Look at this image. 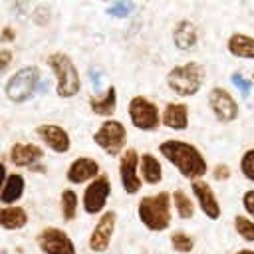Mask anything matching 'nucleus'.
I'll use <instances>...</instances> for the list:
<instances>
[{"instance_id":"4468645a","label":"nucleus","mask_w":254,"mask_h":254,"mask_svg":"<svg viewBox=\"0 0 254 254\" xmlns=\"http://www.w3.org/2000/svg\"><path fill=\"white\" fill-rule=\"evenodd\" d=\"M190 190H192V196L200 208V212L210 218V220H218L220 214H222V208H220V202L212 190V187L206 183V181H192L190 183Z\"/></svg>"},{"instance_id":"a211bd4d","label":"nucleus","mask_w":254,"mask_h":254,"mask_svg":"<svg viewBox=\"0 0 254 254\" xmlns=\"http://www.w3.org/2000/svg\"><path fill=\"white\" fill-rule=\"evenodd\" d=\"M87 105H89L91 113H95L99 117H105V119H111V115L117 109V89H115V85H109L99 95H91L87 99Z\"/></svg>"},{"instance_id":"b1692460","label":"nucleus","mask_w":254,"mask_h":254,"mask_svg":"<svg viewBox=\"0 0 254 254\" xmlns=\"http://www.w3.org/2000/svg\"><path fill=\"white\" fill-rule=\"evenodd\" d=\"M77 210H79L77 192L73 189H64L62 194H60V214H62V218L65 222H71V220H75Z\"/></svg>"},{"instance_id":"4be33fe9","label":"nucleus","mask_w":254,"mask_h":254,"mask_svg":"<svg viewBox=\"0 0 254 254\" xmlns=\"http://www.w3.org/2000/svg\"><path fill=\"white\" fill-rule=\"evenodd\" d=\"M226 50L234 58L254 60V36H248V34H242V32H234L226 40Z\"/></svg>"},{"instance_id":"412c9836","label":"nucleus","mask_w":254,"mask_h":254,"mask_svg":"<svg viewBox=\"0 0 254 254\" xmlns=\"http://www.w3.org/2000/svg\"><path fill=\"white\" fill-rule=\"evenodd\" d=\"M139 177L147 185H159L163 181V165L153 153L139 155Z\"/></svg>"},{"instance_id":"423d86ee","label":"nucleus","mask_w":254,"mask_h":254,"mask_svg":"<svg viewBox=\"0 0 254 254\" xmlns=\"http://www.w3.org/2000/svg\"><path fill=\"white\" fill-rule=\"evenodd\" d=\"M93 143L109 157H119L127 147V129L119 119H103L93 133Z\"/></svg>"},{"instance_id":"2f4dec72","label":"nucleus","mask_w":254,"mask_h":254,"mask_svg":"<svg viewBox=\"0 0 254 254\" xmlns=\"http://www.w3.org/2000/svg\"><path fill=\"white\" fill-rule=\"evenodd\" d=\"M0 40H2V42H12V40H16V32H14V28L6 26V28L2 30V34H0Z\"/></svg>"},{"instance_id":"a878e982","label":"nucleus","mask_w":254,"mask_h":254,"mask_svg":"<svg viewBox=\"0 0 254 254\" xmlns=\"http://www.w3.org/2000/svg\"><path fill=\"white\" fill-rule=\"evenodd\" d=\"M171 248L179 254H189V252L194 250V238L189 232L177 230V232L171 234Z\"/></svg>"},{"instance_id":"7c9ffc66","label":"nucleus","mask_w":254,"mask_h":254,"mask_svg":"<svg viewBox=\"0 0 254 254\" xmlns=\"http://www.w3.org/2000/svg\"><path fill=\"white\" fill-rule=\"evenodd\" d=\"M14 62V52L8 48H0V73H4Z\"/></svg>"},{"instance_id":"dca6fc26","label":"nucleus","mask_w":254,"mask_h":254,"mask_svg":"<svg viewBox=\"0 0 254 254\" xmlns=\"http://www.w3.org/2000/svg\"><path fill=\"white\" fill-rule=\"evenodd\" d=\"M8 159L18 169L34 167L38 161L44 159V149L40 145H36V143H14L10 147Z\"/></svg>"},{"instance_id":"39448f33","label":"nucleus","mask_w":254,"mask_h":254,"mask_svg":"<svg viewBox=\"0 0 254 254\" xmlns=\"http://www.w3.org/2000/svg\"><path fill=\"white\" fill-rule=\"evenodd\" d=\"M40 79H42V73L36 65L20 67L16 73L8 77L4 85V93L12 103H26L36 95Z\"/></svg>"},{"instance_id":"6ab92c4d","label":"nucleus","mask_w":254,"mask_h":254,"mask_svg":"<svg viewBox=\"0 0 254 254\" xmlns=\"http://www.w3.org/2000/svg\"><path fill=\"white\" fill-rule=\"evenodd\" d=\"M173 44L175 48L187 52L198 44V28L190 20H181L173 28Z\"/></svg>"},{"instance_id":"aec40b11","label":"nucleus","mask_w":254,"mask_h":254,"mask_svg":"<svg viewBox=\"0 0 254 254\" xmlns=\"http://www.w3.org/2000/svg\"><path fill=\"white\" fill-rule=\"evenodd\" d=\"M24 190H26V179H24V175H20V173H8L6 183L2 187V192H0V202L4 206H12V204L20 202V198L24 196Z\"/></svg>"},{"instance_id":"f8f14e48","label":"nucleus","mask_w":254,"mask_h":254,"mask_svg":"<svg viewBox=\"0 0 254 254\" xmlns=\"http://www.w3.org/2000/svg\"><path fill=\"white\" fill-rule=\"evenodd\" d=\"M208 107L220 123H230L238 117L240 107L234 95L224 87H212L208 91Z\"/></svg>"},{"instance_id":"bb28decb","label":"nucleus","mask_w":254,"mask_h":254,"mask_svg":"<svg viewBox=\"0 0 254 254\" xmlns=\"http://www.w3.org/2000/svg\"><path fill=\"white\" fill-rule=\"evenodd\" d=\"M234 230L236 234L246 240V242H254V220L244 216V214H238L234 216Z\"/></svg>"},{"instance_id":"9d476101","label":"nucleus","mask_w":254,"mask_h":254,"mask_svg":"<svg viewBox=\"0 0 254 254\" xmlns=\"http://www.w3.org/2000/svg\"><path fill=\"white\" fill-rule=\"evenodd\" d=\"M119 183L127 194H137L143 187L139 177V153L131 147L119 155Z\"/></svg>"},{"instance_id":"c85d7f7f","label":"nucleus","mask_w":254,"mask_h":254,"mask_svg":"<svg viewBox=\"0 0 254 254\" xmlns=\"http://www.w3.org/2000/svg\"><path fill=\"white\" fill-rule=\"evenodd\" d=\"M242 206H244L248 218L254 220V189H250V190H246V192L242 194Z\"/></svg>"},{"instance_id":"f257e3e1","label":"nucleus","mask_w":254,"mask_h":254,"mask_svg":"<svg viewBox=\"0 0 254 254\" xmlns=\"http://www.w3.org/2000/svg\"><path fill=\"white\" fill-rule=\"evenodd\" d=\"M159 153L163 155V159H167L190 183L192 181H200L208 171V163H206L204 155L200 153L198 147H194L189 141L165 139L159 145Z\"/></svg>"},{"instance_id":"72a5a7b5","label":"nucleus","mask_w":254,"mask_h":254,"mask_svg":"<svg viewBox=\"0 0 254 254\" xmlns=\"http://www.w3.org/2000/svg\"><path fill=\"white\" fill-rule=\"evenodd\" d=\"M234 254H254V250H252V248H240V250H236Z\"/></svg>"},{"instance_id":"cd10ccee","label":"nucleus","mask_w":254,"mask_h":254,"mask_svg":"<svg viewBox=\"0 0 254 254\" xmlns=\"http://www.w3.org/2000/svg\"><path fill=\"white\" fill-rule=\"evenodd\" d=\"M240 173L244 175V179L254 183V149H248V151L242 153V157H240Z\"/></svg>"},{"instance_id":"473e14b6","label":"nucleus","mask_w":254,"mask_h":254,"mask_svg":"<svg viewBox=\"0 0 254 254\" xmlns=\"http://www.w3.org/2000/svg\"><path fill=\"white\" fill-rule=\"evenodd\" d=\"M6 177H8V169H6V165L0 161V192H2V187H4V183H6Z\"/></svg>"},{"instance_id":"ddd939ff","label":"nucleus","mask_w":254,"mask_h":254,"mask_svg":"<svg viewBox=\"0 0 254 254\" xmlns=\"http://www.w3.org/2000/svg\"><path fill=\"white\" fill-rule=\"evenodd\" d=\"M38 139L56 155H65L71 149V137L69 133L58 125V123H40L36 127Z\"/></svg>"},{"instance_id":"6e6552de","label":"nucleus","mask_w":254,"mask_h":254,"mask_svg":"<svg viewBox=\"0 0 254 254\" xmlns=\"http://www.w3.org/2000/svg\"><path fill=\"white\" fill-rule=\"evenodd\" d=\"M109 196H111V181L107 175H99L97 179L87 183L83 189V196H81L83 212L89 216L103 214Z\"/></svg>"},{"instance_id":"2eb2a0df","label":"nucleus","mask_w":254,"mask_h":254,"mask_svg":"<svg viewBox=\"0 0 254 254\" xmlns=\"http://www.w3.org/2000/svg\"><path fill=\"white\" fill-rule=\"evenodd\" d=\"M99 171H101L99 163L93 157L85 155V157H77L69 163V167L65 171V179L69 185H87L101 175Z\"/></svg>"},{"instance_id":"1a4fd4ad","label":"nucleus","mask_w":254,"mask_h":254,"mask_svg":"<svg viewBox=\"0 0 254 254\" xmlns=\"http://www.w3.org/2000/svg\"><path fill=\"white\" fill-rule=\"evenodd\" d=\"M36 242L44 254H77L75 242L71 240V236L58 226L42 228L36 236Z\"/></svg>"},{"instance_id":"c756f323","label":"nucleus","mask_w":254,"mask_h":254,"mask_svg":"<svg viewBox=\"0 0 254 254\" xmlns=\"http://www.w3.org/2000/svg\"><path fill=\"white\" fill-rule=\"evenodd\" d=\"M230 175H232V169H230L226 163H218V165H214V169H212V177H214L216 181H226V179H230Z\"/></svg>"},{"instance_id":"20e7f679","label":"nucleus","mask_w":254,"mask_h":254,"mask_svg":"<svg viewBox=\"0 0 254 254\" xmlns=\"http://www.w3.org/2000/svg\"><path fill=\"white\" fill-rule=\"evenodd\" d=\"M206 79V71L202 64L198 62H185L181 65H175L167 73V85L173 93L181 97H192L196 95Z\"/></svg>"},{"instance_id":"393cba45","label":"nucleus","mask_w":254,"mask_h":254,"mask_svg":"<svg viewBox=\"0 0 254 254\" xmlns=\"http://www.w3.org/2000/svg\"><path fill=\"white\" fill-rule=\"evenodd\" d=\"M171 204H173V208H175V212H177V216H179V218L189 220V218H192V216H194L196 206H194L192 198H190L185 190L177 189V190L171 194Z\"/></svg>"},{"instance_id":"5701e85b","label":"nucleus","mask_w":254,"mask_h":254,"mask_svg":"<svg viewBox=\"0 0 254 254\" xmlns=\"http://www.w3.org/2000/svg\"><path fill=\"white\" fill-rule=\"evenodd\" d=\"M28 224V210L24 206H0V228L22 230Z\"/></svg>"},{"instance_id":"f03ea898","label":"nucleus","mask_w":254,"mask_h":254,"mask_svg":"<svg viewBox=\"0 0 254 254\" xmlns=\"http://www.w3.org/2000/svg\"><path fill=\"white\" fill-rule=\"evenodd\" d=\"M137 216L143 222V226L151 232H163L171 226L173 218V204L169 192H157L147 194L137 204Z\"/></svg>"},{"instance_id":"0eeeda50","label":"nucleus","mask_w":254,"mask_h":254,"mask_svg":"<svg viewBox=\"0 0 254 254\" xmlns=\"http://www.w3.org/2000/svg\"><path fill=\"white\" fill-rule=\"evenodd\" d=\"M127 113H129V121L135 129L143 131V133H153L159 129L161 125V109L155 101H151L145 95H135L131 97L129 105H127Z\"/></svg>"},{"instance_id":"f3484780","label":"nucleus","mask_w":254,"mask_h":254,"mask_svg":"<svg viewBox=\"0 0 254 254\" xmlns=\"http://www.w3.org/2000/svg\"><path fill=\"white\" fill-rule=\"evenodd\" d=\"M161 125L171 131H185L189 127V107L183 101H171L161 109Z\"/></svg>"},{"instance_id":"7ed1b4c3","label":"nucleus","mask_w":254,"mask_h":254,"mask_svg":"<svg viewBox=\"0 0 254 254\" xmlns=\"http://www.w3.org/2000/svg\"><path fill=\"white\" fill-rule=\"evenodd\" d=\"M48 67L54 73L56 79V93L62 99H71L81 89V77L73 64V60L64 52H52L46 58Z\"/></svg>"},{"instance_id":"9b49d317","label":"nucleus","mask_w":254,"mask_h":254,"mask_svg":"<svg viewBox=\"0 0 254 254\" xmlns=\"http://www.w3.org/2000/svg\"><path fill=\"white\" fill-rule=\"evenodd\" d=\"M115 226H117V214L113 210H105L103 214H99L95 226L91 228V234H89V240H87V246L91 252H105L113 240V234H115Z\"/></svg>"}]
</instances>
